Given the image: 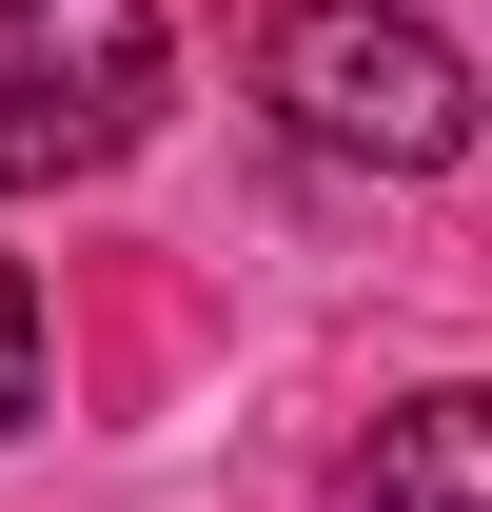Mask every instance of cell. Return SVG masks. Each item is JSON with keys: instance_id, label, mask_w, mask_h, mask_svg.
Wrapping results in <instances>:
<instances>
[{"instance_id": "6da1fadb", "label": "cell", "mask_w": 492, "mask_h": 512, "mask_svg": "<svg viewBox=\"0 0 492 512\" xmlns=\"http://www.w3.org/2000/svg\"><path fill=\"white\" fill-rule=\"evenodd\" d=\"M256 79H276V119H296L315 158H355V178H453V158H473V60L433 40L414 0H296V20L256 40Z\"/></svg>"}, {"instance_id": "7a4b0ae2", "label": "cell", "mask_w": 492, "mask_h": 512, "mask_svg": "<svg viewBox=\"0 0 492 512\" xmlns=\"http://www.w3.org/2000/svg\"><path fill=\"white\" fill-rule=\"evenodd\" d=\"M178 99V40L158 0H0V197H60L119 178Z\"/></svg>"}, {"instance_id": "3957f363", "label": "cell", "mask_w": 492, "mask_h": 512, "mask_svg": "<svg viewBox=\"0 0 492 512\" xmlns=\"http://www.w3.org/2000/svg\"><path fill=\"white\" fill-rule=\"evenodd\" d=\"M355 512H492V394H394L355 434Z\"/></svg>"}, {"instance_id": "277c9868", "label": "cell", "mask_w": 492, "mask_h": 512, "mask_svg": "<svg viewBox=\"0 0 492 512\" xmlns=\"http://www.w3.org/2000/svg\"><path fill=\"white\" fill-rule=\"evenodd\" d=\"M20 414H40V276L0 256V434H20Z\"/></svg>"}]
</instances>
